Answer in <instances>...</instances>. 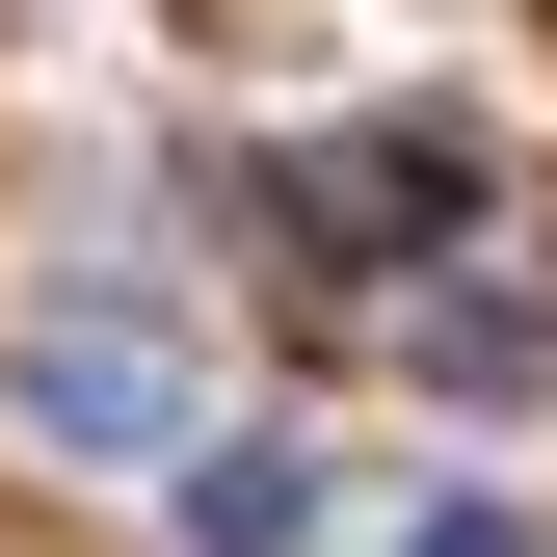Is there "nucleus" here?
I'll return each mask as SVG.
<instances>
[{"instance_id":"nucleus-2","label":"nucleus","mask_w":557,"mask_h":557,"mask_svg":"<svg viewBox=\"0 0 557 557\" xmlns=\"http://www.w3.org/2000/svg\"><path fill=\"white\" fill-rule=\"evenodd\" d=\"M293 531H319V478L265 451V425H239V451H186V557H293Z\"/></svg>"},{"instance_id":"nucleus-3","label":"nucleus","mask_w":557,"mask_h":557,"mask_svg":"<svg viewBox=\"0 0 557 557\" xmlns=\"http://www.w3.org/2000/svg\"><path fill=\"white\" fill-rule=\"evenodd\" d=\"M398 557H557L531 505H425V531H398Z\"/></svg>"},{"instance_id":"nucleus-1","label":"nucleus","mask_w":557,"mask_h":557,"mask_svg":"<svg viewBox=\"0 0 557 557\" xmlns=\"http://www.w3.org/2000/svg\"><path fill=\"white\" fill-rule=\"evenodd\" d=\"M0 425H27V451H81V478L213 451V425H186V319H160V293H53L27 345H0Z\"/></svg>"}]
</instances>
